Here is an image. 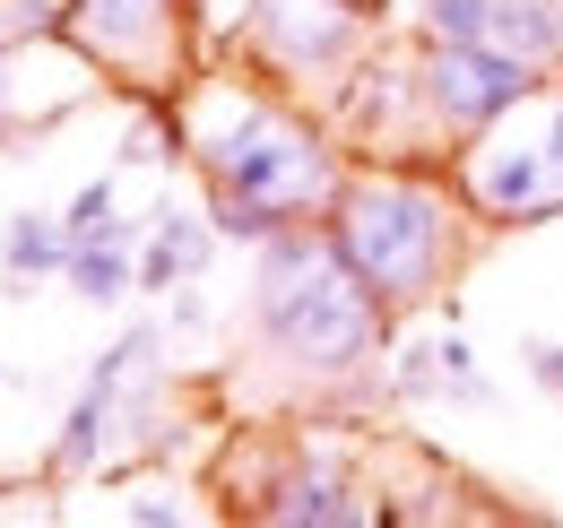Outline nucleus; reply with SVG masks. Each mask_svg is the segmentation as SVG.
Wrapping results in <instances>:
<instances>
[{"mask_svg": "<svg viewBox=\"0 0 563 528\" xmlns=\"http://www.w3.org/2000/svg\"><path fill=\"white\" fill-rule=\"evenodd\" d=\"M62 226H70V252H78V243H96V234H113V226H122V217H113V174H96V183L70 199Z\"/></svg>", "mask_w": 563, "mask_h": 528, "instance_id": "12", "label": "nucleus"}, {"mask_svg": "<svg viewBox=\"0 0 563 528\" xmlns=\"http://www.w3.org/2000/svg\"><path fill=\"white\" fill-rule=\"evenodd\" d=\"M520 364H529V382H538L547 398H563V346H555V338H529Z\"/></svg>", "mask_w": 563, "mask_h": 528, "instance_id": "14", "label": "nucleus"}, {"mask_svg": "<svg viewBox=\"0 0 563 528\" xmlns=\"http://www.w3.org/2000/svg\"><path fill=\"white\" fill-rule=\"evenodd\" d=\"M0 131H9V44H0Z\"/></svg>", "mask_w": 563, "mask_h": 528, "instance_id": "15", "label": "nucleus"}, {"mask_svg": "<svg viewBox=\"0 0 563 528\" xmlns=\"http://www.w3.org/2000/svg\"><path fill=\"white\" fill-rule=\"evenodd\" d=\"M460 191H451V174L433 183L417 165H373V174H347V191L330 199V234H339V252L355 261V277L390 304V312H417L442 295V277L460 268Z\"/></svg>", "mask_w": 563, "mask_h": 528, "instance_id": "3", "label": "nucleus"}, {"mask_svg": "<svg viewBox=\"0 0 563 528\" xmlns=\"http://www.w3.org/2000/svg\"><path fill=\"white\" fill-rule=\"evenodd\" d=\"M451 191L477 226H547L555 217V174H547V122L538 96L494 113L486 131L451 156Z\"/></svg>", "mask_w": 563, "mask_h": 528, "instance_id": "4", "label": "nucleus"}, {"mask_svg": "<svg viewBox=\"0 0 563 528\" xmlns=\"http://www.w3.org/2000/svg\"><path fill=\"white\" fill-rule=\"evenodd\" d=\"M355 9H382V0H355Z\"/></svg>", "mask_w": 563, "mask_h": 528, "instance_id": "16", "label": "nucleus"}, {"mask_svg": "<svg viewBox=\"0 0 563 528\" xmlns=\"http://www.w3.org/2000/svg\"><path fill=\"white\" fill-rule=\"evenodd\" d=\"M183 147L209 183V217L225 243H269L303 217H330V199L347 191L339 147L303 113H286L278 96L225 87V78H209L183 105Z\"/></svg>", "mask_w": 563, "mask_h": 528, "instance_id": "1", "label": "nucleus"}, {"mask_svg": "<svg viewBox=\"0 0 563 528\" xmlns=\"http://www.w3.org/2000/svg\"><path fill=\"white\" fill-rule=\"evenodd\" d=\"M494 0H424V35H442V44H460V35H486Z\"/></svg>", "mask_w": 563, "mask_h": 528, "instance_id": "13", "label": "nucleus"}, {"mask_svg": "<svg viewBox=\"0 0 563 528\" xmlns=\"http://www.w3.org/2000/svg\"><path fill=\"white\" fill-rule=\"evenodd\" d=\"M0 373H9V364H0Z\"/></svg>", "mask_w": 563, "mask_h": 528, "instance_id": "17", "label": "nucleus"}, {"mask_svg": "<svg viewBox=\"0 0 563 528\" xmlns=\"http://www.w3.org/2000/svg\"><path fill=\"white\" fill-rule=\"evenodd\" d=\"M390 321L399 312L355 277V261L339 252L330 226H286V234L261 243V261H252V330L303 382H347V373H364L382 355Z\"/></svg>", "mask_w": 563, "mask_h": 528, "instance_id": "2", "label": "nucleus"}, {"mask_svg": "<svg viewBox=\"0 0 563 528\" xmlns=\"http://www.w3.org/2000/svg\"><path fill=\"white\" fill-rule=\"evenodd\" d=\"M70 44L122 78H174V0H70Z\"/></svg>", "mask_w": 563, "mask_h": 528, "instance_id": "7", "label": "nucleus"}, {"mask_svg": "<svg viewBox=\"0 0 563 528\" xmlns=\"http://www.w3.org/2000/svg\"><path fill=\"white\" fill-rule=\"evenodd\" d=\"M364 18L373 9H355V0H252L243 35L269 78H330L364 53Z\"/></svg>", "mask_w": 563, "mask_h": 528, "instance_id": "6", "label": "nucleus"}, {"mask_svg": "<svg viewBox=\"0 0 563 528\" xmlns=\"http://www.w3.org/2000/svg\"><path fill=\"white\" fill-rule=\"evenodd\" d=\"M486 35L503 44V53H520V62L555 69V53H563V0H494Z\"/></svg>", "mask_w": 563, "mask_h": 528, "instance_id": "11", "label": "nucleus"}, {"mask_svg": "<svg viewBox=\"0 0 563 528\" xmlns=\"http://www.w3.org/2000/svg\"><path fill=\"white\" fill-rule=\"evenodd\" d=\"M0 277H9V295H35V277H70V226L44 208H18L0 226Z\"/></svg>", "mask_w": 563, "mask_h": 528, "instance_id": "9", "label": "nucleus"}, {"mask_svg": "<svg viewBox=\"0 0 563 528\" xmlns=\"http://www.w3.org/2000/svg\"><path fill=\"white\" fill-rule=\"evenodd\" d=\"M417 87H424V113H433V131H442V139H477L494 113H511V105L538 96L547 78H538V62L503 53L494 35H460V44L424 35Z\"/></svg>", "mask_w": 563, "mask_h": 528, "instance_id": "5", "label": "nucleus"}, {"mask_svg": "<svg viewBox=\"0 0 563 528\" xmlns=\"http://www.w3.org/2000/svg\"><path fill=\"white\" fill-rule=\"evenodd\" d=\"M225 243L217 234V217H191V208H156L147 217V243H140V295H174V286H200V268L209 252Z\"/></svg>", "mask_w": 563, "mask_h": 528, "instance_id": "8", "label": "nucleus"}, {"mask_svg": "<svg viewBox=\"0 0 563 528\" xmlns=\"http://www.w3.org/2000/svg\"><path fill=\"white\" fill-rule=\"evenodd\" d=\"M70 295L78 304H122V295H140V234L113 226V234L78 243L70 252Z\"/></svg>", "mask_w": 563, "mask_h": 528, "instance_id": "10", "label": "nucleus"}]
</instances>
